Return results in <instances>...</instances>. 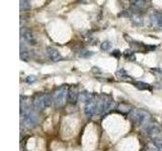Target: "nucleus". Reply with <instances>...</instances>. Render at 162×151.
Segmentation results:
<instances>
[{
  "label": "nucleus",
  "mask_w": 162,
  "mask_h": 151,
  "mask_svg": "<svg viewBox=\"0 0 162 151\" xmlns=\"http://www.w3.org/2000/svg\"><path fill=\"white\" fill-rule=\"evenodd\" d=\"M52 102H53V98L50 94H42L33 99V106L36 110L41 111L50 107Z\"/></svg>",
  "instance_id": "1"
},
{
  "label": "nucleus",
  "mask_w": 162,
  "mask_h": 151,
  "mask_svg": "<svg viewBox=\"0 0 162 151\" xmlns=\"http://www.w3.org/2000/svg\"><path fill=\"white\" fill-rule=\"evenodd\" d=\"M113 104H114V101L109 96L104 94L100 95L96 100V113L102 114L104 113V112L110 110Z\"/></svg>",
  "instance_id": "2"
},
{
  "label": "nucleus",
  "mask_w": 162,
  "mask_h": 151,
  "mask_svg": "<svg viewBox=\"0 0 162 151\" xmlns=\"http://www.w3.org/2000/svg\"><path fill=\"white\" fill-rule=\"evenodd\" d=\"M67 89L66 87H61L59 88L56 92L54 94V97H53V102H54V105L56 108H61L64 106L65 102L67 100Z\"/></svg>",
  "instance_id": "3"
},
{
  "label": "nucleus",
  "mask_w": 162,
  "mask_h": 151,
  "mask_svg": "<svg viewBox=\"0 0 162 151\" xmlns=\"http://www.w3.org/2000/svg\"><path fill=\"white\" fill-rule=\"evenodd\" d=\"M21 120H23V123L24 124V126L27 128L35 127L38 124V122H39V119H38L37 114L33 113V111H29V110L24 111V114L21 115Z\"/></svg>",
  "instance_id": "4"
},
{
  "label": "nucleus",
  "mask_w": 162,
  "mask_h": 151,
  "mask_svg": "<svg viewBox=\"0 0 162 151\" xmlns=\"http://www.w3.org/2000/svg\"><path fill=\"white\" fill-rule=\"evenodd\" d=\"M145 118H146V116H145V113L142 111L132 110L130 113V119L135 125H141L145 121Z\"/></svg>",
  "instance_id": "5"
},
{
  "label": "nucleus",
  "mask_w": 162,
  "mask_h": 151,
  "mask_svg": "<svg viewBox=\"0 0 162 151\" xmlns=\"http://www.w3.org/2000/svg\"><path fill=\"white\" fill-rule=\"evenodd\" d=\"M84 113L86 115L87 118H91L93 115L96 113V101L95 98H93L92 100L88 101L86 103L84 108Z\"/></svg>",
  "instance_id": "6"
},
{
  "label": "nucleus",
  "mask_w": 162,
  "mask_h": 151,
  "mask_svg": "<svg viewBox=\"0 0 162 151\" xmlns=\"http://www.w3.org/2000/svg\"><path fill=\"white\" fill-rule=\"evenodd\" d=\"M46 51H47V54L49 55L50 59L52 60V62H59V60H61L62 59V55L60 54V51H59L57 49H55V47H51V46H48L46 49Z\"/></svg>",
  "instance_id": "7"
},
{
  "label": "nucleus",
  "mask_w": 162,
  "mask_h": 151,
  "mask_svg": "<svg viewBox=\"0 0 162 151\" xmlns=\"http://www.w3.org/2000/svg\"><path fill=\"white\" fill-rule=\"evenodd\" d=\"M79 95L78 92L76 91V89H70L68 91L67 94V101L70 103V104H76V102L78 101Z\"/></svg>",
  "instance_id": "8"
},
{
  "label": "nucleus",
  "mask_w": 162,
  "mask_h": 151,
  "mask_svg": "<svg viewBox=\"0 0 162 151\" xmlns=\"http://www.w3.org/2000/svg\"><path fill=\"white\" fill-rule=\"evenodd\" d=\"M21 35H23V37L24 38V40L27 41V42H28L29 45H37V40H36L35 35L33 34V32L27 30V31H24V32L21 33Z\"/></svg>",
  "instance_id": "9"
},
{
  "label": "nucleus",
  "mask_w": 162,
  "mask_h": 151,
  "mask_svg": "<svg viewBox=\"0 0 162 151\" xmlns=\"http://www.w3.org/2000/svg\"><path fill=\"white\" fill-rule=\"evenodd\" d=\"M151 20L158 26H162V11H156L151 15Z\"/></svg>",
  "instance_id": "10"
},
{
  "label": "nucleus",
  "mask_w": 162,
  "mask_h": 151,
  "mask_svg": "<svg viewBox=\"0 0 162 151\" xmlns=\"http://www.w3.org/2000/svg\"><path fill=\"white\" fill-rule=\"evenodd\" d=\"M19 8H20V11L21 12H25L29 10V8H31V4H29L28 1H27V0H21V1L19 2Z\"/></svg>",
  "instance_id": "11"
},
{
  "label": "nucleus",
  "mask_w": 162,
  "mask_h": 151,
  "mask_svg": "<svg viewBox=\"0 0 162 151\" xmlns=\"http://www.w3.org/2000/svg\"><path fill=\"white\" fill-rule=\"evenodd\" d=\"M20 59H23V60H25V62H28V59H29V51L27 50V49H23V47H20Z\"/></svg>",
  "instance_id": "12"
},
{
  "label": "nucleus",
  "mask_w": 162,
  "mask_h": 151,
  "mask_svg": "<svg viewBox=\"0 0 162 151\" xmlns=\"http://www.w3.org/2000/svg\"><path fill=\"white\" fill-rule=\"evenodd\" d=\"M116 75H117V77L121 78V79H129L130 78L129 75L127 74V72L124 70V68H120L119 71H117Z\"/></svg>",
  "instance_id": "13"
},
{
  "label": "nucleus",
  "mask_w": 162,
  "mask_h": 151,
  "mask_svg": "<svg viewBox=\"0 0 162 151\" xmlns=\"http://www.w3.org/2000/svg\"><path fill=\"white\" fill-rule=\"evenodd\" d=\"M135 87H137L139 90H148L150 89V87H149V85L146 84V83H143V82H136V83H134Z\"/></svg>",
  "instance_id": "14"
},
{
  "label": "nucleus",
  "mask_w": 162,
  "mask_h": 151,
  "mask_svg": "<svg viewBox=\"0 0 162 151\" xmlns=\"http://www.w3.org/2000/svg\"><path fill=\"white\" fill-rule=\"evenodd\" d=\"M124 57H125L128 60H132V62H134L135 60V55H134L132 50H125V53H124Z\"/></svg>",
  "instance_id": "15"
},
{
  "label": "nucleus",
  "mask_w": 162,
  "mask_h": 151,
  "mask_svg": "<svg viewBox=\"0 0 162 151\" xmlns=\"http://www.w3.org/2000/svg\"><path fill=\"white\" fill-rule=\"evenodd\" d=\"M93 54H94V53H93V51H88V50H84V51H81V53L79 54V57L87 59V58H90V57H92Z\"/></svg>",
  "instance_id": "16"
},
{
  "label": "nucleus",
  "mask_w": 162,
  "mask_h": 151,
  "mask_svg": "<svg viewBox=\"0 0 162 151\" xmlns=\"http://www.w3.org/2000/svg\"><path fill=\"white\" fill-rule=\"evenodd\" d=\"M110 47H112V45H110V42L108 41V40H105V41H104V42L101 44V50H102L108 51V50H110Z\"/></svg>",
  "instance_id": "17"
},
{
  "label": "nucleus",
  "mask_w": 162,
  "mask_h": 151,
  "mask_svg": "<svg viewBox=\"0 0 162 151\" xmlns=\"http://www.w3.org/2000/svg\"><path fill=\"white\" fill-rule=\"evenodd\" d=\"M119 110L122 111L123 113H128V112L131 111L130 106L129 105H125V104H122V105L119 106Z\"/></svg>",
  "instance_id": "18"
},
{
  "label": "nucleus",
  "mask_w": 162,
  "mask_h": 151,
  "mask_svg": "<svg viewBox=\"0 0 162 151\" xmlns=\"http://www.w3.org/2000/svg\"><path fill=\"white\" fill-rule=\"evenodd\" d=\"M36 80H37L36 76H28V77H27V79H25V82L28 84H33V82H36Z\"/></svg>",
  "instance_id": "19"
},
{
  "label": "nucleus",
  "mask_w": 162,
  "mask_h": 151,
  "mask_svg": "<svg viewBox=\"0 0 162 151\" xmlns=\"http://www.w3.org/2000/svg\"><path fill=\"white\" fill-rule=\"evenodd\" d=\"M112 55L114 58H120L121 55H122V53L119 50H114L113 53H112Z\"/></svg>",
  "instance_id": "20"
},
{
  "label": "nucleus",
  "mask_w": 162,
  "mask_h": 151,
  "mask_svg": "<svg viewBox=\"0 0 162 151\" xmlns=\"http://www.w3.org/2000/svg\"><path fill=\"white\" fill-rule=\"evenodd\" d=\"M119 16H126V17H130L131 16V11H129V10H125V11H123L122 13H120L119 14Z\"/></svg>",
  "instance_id": "21"
},
{
  "label": "nucleus",
  "mask_w": 162,
  "mask_h": 151,
  "mask_svg": "<svg viewBox=\"0 0 162 151\" xmlns=\"http://www.w3.org/2000/svg\"><path fill=\"white\" fill-rule=\"evenodd\" d=\"M92 72L93 73H100V70H99V68H96V67H93L92 68Z\"/></svg>",
  "instance_id": "22"
}]
</instances>
